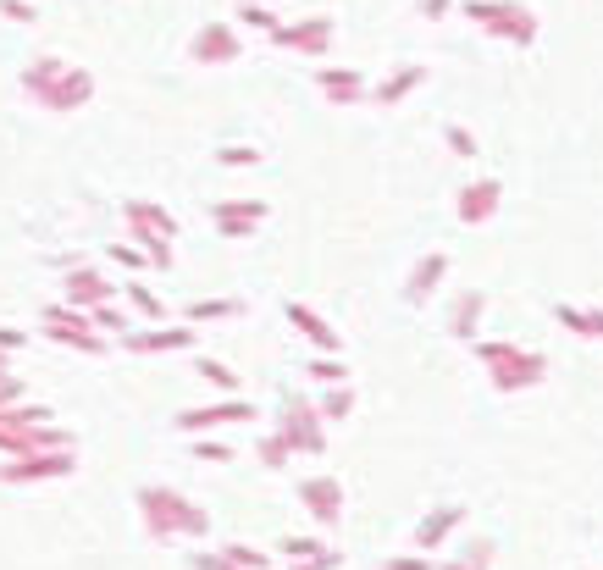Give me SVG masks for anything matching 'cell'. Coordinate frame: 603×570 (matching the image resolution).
<instances>
[{
  "label": "cell",
  "mask_w": 603,
  "mask_h": 570,
  "mask_svg": "<svg viewBox=\"0 0 603 570\" xmlns=\"http://www.w3.org/2000/svg\"><path fill=\"white\" fill-rule=\"evenodd\" d=\"M216 161H222V167H261V150H255V144H222Z\"/></svg>",
  "instance_id": "cell-35"
},
{
  "label": "cell",
  "mask_w": 603,
  "mask_h": 570,
  "mask_svg": "<svg viewBox=\"0 0 603 570\" xmlns=\"http://www.w3.org/2000/svg\"><path fill=\"white\" fill-rule=\"evenodd\" d=\"M493 565V543H471L460 559H449V565H432V570H487Z\"/></svg>",
  "instance_id": "cell-33"
},
{
  "label": "cell",
  "mask_w": 603,
  "mask_h": 570,
  "mask_svg": "<svg viewBox=\"0 0 603 570\" xmlns=\"http://www.w3.org/2000/svg\"><path fill=\"white\" fill-rule=\"evenodd\" d=\"M316 410H321V421H343L349 410H355V388H349V382L327 388V393H321V404H316Z\"/></svg>",
  "instance_id": "cell-29"
},
{
  "label": "cell",
  "mask_w": 603,
  "mask_h": 570,
  "mask_svg": "<svg viewBox=\"0 0 603 570\" xmlns=\"http://www.w3.org/2000/svg\"><path fill=\"white\" fill-rule=\"evenodd\" d=\"M316 89H321V100H327V106H338V111L360 106V100L371 95V89H366V72H360V67H316Z\"/></svg>",
  "instance_id": "cell-13"
},
{
  "label": "cell",
  "mask_w": 603,
  "mask_h": 570,
  "mask_svg": "<svg viewBox=\"0 0 603 570\" xmlns=\"http://www.w3.org/2000/svg\"><path fill=\"white\" fill-rule=\"evenodd\" d=\"M23 399V377H0V410Z\"/></svg>",
  "instance_id": "cell-44"
},
{
  "label": "cell",
  "mask_w": 603,
  "mask_h": 570,
  "mask_svg": "<svg viewBox=\"0 0 603 570\" xmlns=\"http://www.w3.org/2000/svg\"><path fill=\"white\" fill-rule=\"evenodd\" d=\"M421 84H426V67H393L388 78H382V84L371 89V100H377L382 111H393V106H404V100H410Z\"/></svg>",
  "instance_id": "cell-21"
},
{
  "label": "cell",
  "mask_w": 603,
  "mask_h": 570,
  "mask_svg": "<svg viewBox=\"0 0 603 570\" xmlns=\"http://www.w3.org/2000/svg\"><path fill=\"white\" fill-rule=\"evenodd\" d=\"M443 144H449V150L460 155V161H471V155H476V133H471V128H460V122H449V128H443Z\"/></svg>",
  "instance_id": "cell-37"
},
{
  "label": "cell",
  "mask_w": 603,
  "mask_h": 570,
  "mask_svg": "<svg viewBox=\"0 0 603 570\" xmlns=\"http://www.w3.org/2000/svg\"><path fill=\"white\" fill-rule=\"evenodd\" d=\"M299 504H305L321 526H338V515H343V482H338V476H305V482H299Z\"/></svg>",
  "instance_id": "cell-16"
},
{
  "label": "cell",
  "mask_w": 603,
  "mask_h": 570,
  "mask_svg": "<svg viewBox=\"0 0 603 570\" xmlns=\"http://www.w3.org/2000/svg\"><path fill=\"white\" fill-rule=\"evenodd\" d=\"M233 421H255V404L249 399H211V404H194V410H178V421L172 427L189 432V438H200V432H216V427H233Z\"/></svg>",
  "instance_id": "cell-9"
},
{
  "label": "cell",
  "mask_w": 603,
  "mask_h": 570,
  "mask_svg": "<svg viewBox=\"0 0 603 570\" xmlns=\"http://www.w3.org/2000/svg\"><path fill=\"white\" fill-rule=\"evenodd\" d=\"M244 56V39H238L233 23H200L189 39V61L194 67H233Z\"/></svg>",
  "instance_id": "cell-8"
},
{
  "label": "cell",
  "mask_w": 603,
  "mask_h": 570,
  "mask_svg": "<svg viewBox=\"0 0 603 570\" xmlns=\"http://www.w3.org/2000/svg\"><path fill=\"white\" fill-rule=\"evenodd\" d=\"M498 178H476V183H465L460 189V200H454V211H460V222L465 227H482V222H493V211H498Z\"/></svg>",
  "instance_id": "cell-20"
},
{
  "label": "cell",
  "mask_w": 603,
  "mask_h": 570,
  "mask_svg": "<svg viewBox=\"0 0 603 570\" xmlns=\"http://www.w3.org/2000/svg\"><path fill=\"white\" fill-rule=\"evenodd\" d=\"M122 216H128L133 238H178V216L166 211V205H155V200H128Z\"/></svg>",
  "instance_id": "cell-19"
},
{
  "label": "cell",
  "mask_w": 603,
  "mask_h": 570,
  "mask_svg": "<svg viewBox=\"0 0 603 570\" xmlns=\"http://www.w3.org/2000/svg\"><path fill=\"white\" fill-rule=\"evenodd\" d=\"M465 521V510L460 504H438V510L426 515L421 526H415V548H421V554H432V548H443V537L454 532V526Z\"/></svg>",
  "instance_id": "cell-22"
},
{
  "label": "cell",
  "mask_w": 603,
  "mask_h": 570,
  "mask_svg": "<svg viewBox=\"0 0 603 570\" xmlns=\"http://www.w3.org/2000/svg\"><path fill=\"white\" fill-rule=\"evenodd\" d=\"M23 344H28V333H17V327H0V355H17Z\"/></svg>",
  "instance_id": "cell-43"
},
{
  "label": "cell",
  "mask_w": 603,
  "mask_h": 570,
  "mask_svg": "<svg viewBox=\"0 0 603 570\" xmlns=\"http://www.w3.org/2000/svg\"><path fill=\"white\" fill-rule=\"evenodd\" d=\"M277 50H294V56H327L332 50V17H299V23H283L272 34Z\"/></svg>",
  "instance_id": "cell-12"
},
{
  "label": "cell",
  "mask_w": 603,
  "mask_h": 570,
  "mask_svg": "<svg viewBox=\"0 0 603 570\" xmlns=\"http://www.w3.org/2000/svg\"><path fill=\"white\" fill-rule=\"evenodd\" d=\"M443 283H449V250H432V255H421V261L410 266V277H404V299H410V305H426Z\"/></svg>",
  "instance_id": "cell-17"
},
{
  "label": "cell",
  "mask_w": 603,
  "mask_h": 570,
  "mask_svg": "<svg viewBox=\"0 0 603 570\" xmlns=\"http://www.w3.org/2000/svg\"><path fill=\"white\" fill-rule=\"evenodd\" d=\"M89 100H95V72H89V67H67V72L56 78V84H50L45 95H39V111L72 117V111H83Z\"/></svg>",
  "instance_id": "cell-11"
},
{
  "label": "cell",
  "mask_w": 603,
  "mask_h": 570,
  "mask_svg": "<svg viewBox=\"0 0 603 570\" xmlns=\"http://www.w3.org/2000/svg\"><path fill=\"white\" fill-rule=\"evenodd\" d=\"M294 570H338V554L327 548V554H316V559H299Z\"/></svg>",
  "instance_id": "cell-45"
},
{
  "label": "cell",
  "mask_w": 603,
  "mask_h": 570,
  "mask_svg": "<svg viewBox=\"0 0 603 570\" xmlns=\"http://www.w3.org/2000/svg\"><path fill=\"white\" fill-rule=\"evenodd\" d=\"M78 471V449H39V454H12L0 465L6 487H28V482H50V476H72Z\"/></svg>",
  "instance_id": "cell-6"
},
{
  "label": "cell",
  "mask_w": 603,
  "mask_h": 570,
  "mask_svg": "<svg viewBox=\"0 0 603 570\" xmlns=\"http://www.w3.org/2000/svg\"><path fill=\"white\" fill-rule=\"evenodd\" d=\"M194 454L211 460V465H222V460H233V443H227V438H200V443H194Z\"/></svg>",
  "instance_id": "cell-38"
},
{
  "label": "cell",
  "mask_w": 603,
  "mask_h": 570,
  "mask_svg": "<svg viewBox=\"0 0 603 570\" xmlns=\"http://www.w3.org/2000/svg\"><path fill=\"white\" fill-rule=\"evenodd\" d=\"M106 299H117V288H111V277L100 272V266L78 261V266H67V272H61V305L95 310V305H106Z\"/></svg>",
  "instance_id": "cell-10"
},
{
  "label": "cell",
  "mask_w": 603,
  "mask_h": 570,
  "mask_svg": "<svg viewBox=\"0 0 603 570\" xmlns=\"http://www.w3.org/2000/svg\"><path fill=\"white\" fill-rule=\"evenodd\" d=\"M122 299H128V310H133V316H144L150 327H161V321H166V305H161V299H155L150 288L139 283V277H133V283L122 288Z\"/></svg>",
  "instance_id": "cell-27"
},
{
  "label": "cell",
  "mask_w": 603,
  "mask_h": 570,
  "mask_svg": "<svg viewBox=\"0 0 603 570\" xmlns=\"http://www.w3.org/2000/svg\"><path fill=\"white\" fill-rule=\"evenodd\" d=\"M67 67H72V61H61V56H34V61L23 67V78H17V84H23V95L39 106V95H45V89L56 84V78H61Z\"/></svg>",
  "instance_id": "cell-24"
},
{
  "label": "cell",
  "mask_w": 603,
  "mask_h": 570,
  "mask_svg": "<svg viewBox=\"0 0 603 570\" xmlns=\"http://www.w3.org/2000/svg\"><path fill=\"white\" fill-rule=\"evenodd\" d=\"M288 327H294V333L305 338V344L316 349V355H343V338L332 333V321H327V316H316L310 305H299V299L288 305Z\"/></svg>",
  "instance_id": "cell-18"
},
{
  "label": "cell",
  "mask_w": 603,
  "mask_h": 570,
  "mask_svg": "<svg viewBox=\"0 0 603 570\" xmlns=\"http://www.w3.org/2000/svg\"><path fill=\"white\" fill-rule=\"evenodd\" d=\"M45 333L56 344L78 349V355H106V338L95 333L89 310H72V305H45Z\"/></svg>",
  "instance_id": "cell-7"
},
{
  "label": "cell",
  "mask_w": 603,
  "mask_h": 570,
  "mask_svg": "<svg viewBox=\"0 0 603 570\" xmlns=\"http://www.w3.org/2000/svg\"><path fill=\"white\" fill-rule=\"evenodd\" d=\"M266 6H272V0H266Z\"/></svg>",
  "instance_id": "cell-48"
},
{
  "label": "cell",
  "mask_w": 603,
  "mask_h": 570,
  "mask_svg": "<svg viewBox=\"0 0 603 570\" xmlns=\"http://www.w3.org/2000/svg\"><path fill=\"white\" fill-rule=\"evenodd\" d=\"M415 12H421V23H443L454 12V0H415Z\"/></svg>",
  "instance_id": "cell-41"
},
{
  "label": "cell",
  "mask_w": 603,
  "mask_h": 570,
  "mask_svg": "<svg viewBox=\"0 0 603 570\" xmlns=\"http://www.w3.org/2000/svg\"><path fill=\"white\" fill-rule=\"evenodd\" d=\"M310 382H316V388H338V382H349L343 355H316V360H310Z\"/></svg>",
  "instance_id": "cell-30"
},
{
  "label": "cell",
  "mask_w": 603,
  "mask_h": 570,
  "mask_svg": "<svg viewBox=\"0 0 603 570\" xmlns=\"http://www.w3.org/2000/svg\"><path fill=\"white\" fill-rule=\"evenodd\" d=\"M39 449H72V432L50 427V410L45 404H6L0 410V454H39Z\"/></svg>",
  "instance_id": "cell-2"
},
{
  "label": "cell",
  "mask_w": 603,
  "mask_h": 570,
  "mask_svg": "<svg viewBox=\"0 0 603 570\" xmlns=\"http://www.w3.org/2000/svg\"><path fill=\"white\" fill-rule=\"evenodd\" d=\"M238 23H244V28H255V34H266V39H272L277 28H283V17H277V6H266V0H244V6H238Z\"/></svg>",
  "instance_id": "cell-28"
},
{
  "label": "cell",
  "mask_w": 603,
  "mask_h": 570,
  "mask_svg": "<svg viewBox=\"0 0 603 570\" xmlns=\"http://www.w3.org/2000/svg\"><path fill=\"white\" fill-rule=\"evenodd\" d=\"M89 321H95V333H128V310H122L117 305V299H106V305H95V310H89Z\"/></svg>",
  "instance_id": "cell-31"
},
{
  "label": "cell",
  "mask_w": 603,
  "mask_h": 570,
  "mask_svg": "<svg viewBox=\"0 0 603 570\" xmlns=\"http://www.w3.org/2000/svg\"><path fill=\"white\" fill-rule=\"evenodd\" d=\"M222 559L238 570H272V554H261V548H249V543H227Z\"/></svg>",
  "instance_id": "cell-32"
},
{
  "label": "cell",
  "mask_w": 603,
  "mask_h": 570,
  "mask_svg": "<svg viewBox=\"0 0 603 570\" xmlns=\"http://www.w3.org/2000/svg\"><path fill=\"white\" fill-rule=\"evenodd\" d=\"M438 559H426V554H399V559H388L382 570H432Z\"/></svg>",
  "instance_id": "cell-42"
},
{
  "label": "cell",
  "mask_w": 603,
  "mask_h": 570,
  "mask_svg": "<svg viewBox=\"0 0 603 570\" xmlns=\"http://www.w3.org/2000/svg\"><path fill=\"white\" fill-rule=\"evenodd\" d=\"M272 216V205L266 200H216L211 205V222L222 227L227 238H255V227Z\"/></svg>",
  "instance_id": "cell-15"
},
{
  "label": "cell",
  "mask_w": 603,
  "mask_h": 570,
  "mask_svg": "<svg viewBox=\"0 0 603 570\" xmlns=\"http://www.w3.org/2000/svg\"><path fill=\"white\" fill-rule=\"evenodd\" d=\"M111 261L128 266L133 277H144V266H150V261H144V250H133V244H111Z\"/></svg>",
  "instance_id": "cell-39"
},
{
  "label": "cell",
  "mask_w": 603,
  "mask_h": 570,
  "mask_svg": "<svg viewBox=\"0 0 603 570\" xmlns=\"http://www.w3.org/2000/svg\"><path fill=\"white\" fill-rule=\"evenodd\" d=\"M233 316H244V299H194V305L183 310L189 327H205V321H233Z\"/></svg>",
  "instance_id": "cell-25"
},
{
  "label": "cell",
  "mask_w": 603,
  "mask_h": 570,
  "mask_svg": "<svg viewBox=\"0 0 603 570\" xmlns=\"http://www.w3.org/2000/svg\"><path fill=\"white\" fill-rule=\"evenodd\" d=\"M460 17L509 45H537V12L521 0H460Z\"/></svg>",
  "instance_id": "cell-3"
},
{
  "label": "cell",
  "mask_w": 603,
  "mask_h": 570,
  "mask_svg": "<svg viewBox=\"0 0 603 570\" xmlns=\"http://www.w3.org/2000/svg\"><path fill=\"white\" fill-rule=\"evenodd\" d=\"M139 521L155 543H172V537H205L211 532V515L194 499H183L178 487H139Z\"/></svg>",
  "instance_id": "cell-1"
},
{
  "label": "cell",
  "mask_w": 603,
  "mask_h": 570,
  "mask_svg": "<svg viewBox=\"0 0 603 570\" xmlns=\"http://www.w3.org/2000/svg\"><path fill=\"white\" fill-rule=\"evenodd\" d=\"M277 554H288L299 565V559H316V554H327V543H316V537H283L277 543Z\"/></svg>",
  "instance_id": "cell-36"
},
{
  "label": "cell",
  "mask_w": 603,
  "mask_h": 570,
  "mask_svg": "<svg viewBox=\"0 0 603 570\" xmlns=\"http://www.w3.org/2000/svg\"><path fill=\"white\" fill-rule=\"evenodd\" d=\"M194 371H200V382H205V388H216L222 399H233V393H238V371L222 366L216 355H200V360H194Z\"/></svg>",
  "instance_id": "cell-26"
},
{
  "label": "cell",
  "mask_w": 603,
  "mask_h": 570,
  "mask_svg": "<svg viewBox=\"0 0 603 570\" xmlns=\"http://www.w3.org/2000/svg\"><path fill=\"white\" fill-rule=\"evenodd\" d=\"M128 355H183V349H194V327L183 321V327H150V333H122L117 338Z\"/></svg>",
  "instance_id": "cell-14"
},
{
  "label": "cell",
  "mask_w": 603,
  "mask_h": 570,
  "mask_svg": "<svg viewBox=\"0 0 603 570\" xmlns=\"http://www.w3.org/2000/svg\"><path fill=\"white\" fill-rule=\"evenodd\" d=\"M476 360L493 371V388H504V393L532 388V382H543V371H548L543 355H526V349H515V344H493V338H476Z\"/></svg>",
  "instance_id": "cell-4"
},
{
  "label": "cell",
  "mask_w": 603,
  "mask_h": 570,
  "mask_svg": "<svg viewBox=\"0 0 603 570\" xmlns=\"http://www.w3.org/2000/svg\"><path fill=\"white\" fill-rule=\"evenodd\" d=\"M277 438L288 443V454H310V460H316V454L327 449V427H321V410H316L310 399H299V393H288L283 421H277Z\"/></svg>",
  "instance_id": "cell-5"
},
{
  "label": "cell",
  "mask_w": 603,
  "mask_h": 570,
  "mask_svg": "<svg viewBox=\"0 0 603 570\" xmlns=\"http://www.w3.org/2000/svg\"><path fill=\"white\" fill-rule=\"evenodd\" d=\"M255 460H261V465H272V471H283V465H288V443L277 438V432H266V438L255 443Z\"/></svg>",
  "instance_id": "cell-34"
},
{
  "label": "cell",
  "mask_w": 603,
  "mask_h": 570,
  "mask_svg": "<svg viewBox=\"0 0 603 570\" xmlns=\"http://www.w3.org/2000/svg\"><path fill=\"white\" fill-rule=\"evenodd\" d=\"M194 565H200V570H238V565H227L222 554H200V559H194Z\"/></svg>",
  "instance_id": "cell-46"
},
{
  "label": "cell",
  "mask_w": 603,
  "mask_h": 570,
  "mask_svg": "<svg viewBox=\"0 0 603 570\" xmlns=\"http://www.w3.org/2000/svg\"><path fill=\"white\" fill-rule=\"evenodd\" d=\"M482 310H487V294L482 288H465V294L449 305V333L454 338H476L482 333Z\"/></svg>",
  "instance_id": "cell-23"
},
{
  "label": "cell",
  "mask_w": 603,
  "mask_h": 570,
  "mask_svg": "<svg viewBox=\"0 0 603 570\" xmlns=\"http://www.w3.org/2000/svg\"><path fill=\"white\" fill-rule=\"evenodd\" d=\"M0 17H6V23H39L34 0H0Z\"/></svg>",
  "instance_id": "cell-40"
},
{
  "label": "cell",
  "mask_w": 603,
  "mask_h": 570,
  "mask_svg": "<svg viewBox=\"0 0 603 570\" xmlns=\"http://www.w3.org/2000/svg\"><path fill=\"white\" fill-rule=\"evenodd\" d=\"M0 377H12V366H6V355H0Z\"/></svg>",
  "instance_id": "cell-47"
}]
</instances>
